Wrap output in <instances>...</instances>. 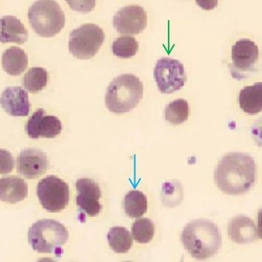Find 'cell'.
Segmentation results:
<instances>
[{
    "label": "cell",
    "instance_id": "6da1fadb",
    "mask_svg": "<svg viewBox=\"0 0 262 262\" xmlns=\"http://www.w3.org/2000/svg\"><path fill=\"white\" fill-rule=\"evenodd\" d=\"M255 175V161L250 155L230 152L218 162L214 179L221 191L229 195H240L253 188Z\"/></svg>",
    "mask_w": 262,
    "mask_h": 262
},
{
    "label": "cell",
    "instance_id": "7a4b0ae2",
    "mask_svg": "<svg viewBox=\"0 0 262 262\" xmlns=\"http://www.w3.org/2000/svg\"><path fill=\"white\" fill-rule=\"evenodd\" d=\"M184 248L193 258L207 259L219 251L222 237L217 226L206 219L193 220L184 227L181 234Z\"/></svg>",
    "mask_w": 262,
    "mask_h": 262
},
{
    "label": "cell",
    "instance_id": "3957f363",
    "mask_svg": "<svg viewBox=\"0 0 262 262\" xmlns=\"http://www.w3.org/2000/svg\"><path fill=\"white\" fill-rule=\"evenodd\" d=\"M144 85L134 74H122L109 84L105 94L107 108L117 115L128 113L136 108L143 98Z\"/></svg>",
    "mask_w": 262,
    "mask_h": 262
},
{
    "label": "cell",
    "instance_id": "277c9868",
    "mask_svg": "<svg viewBox=\"0 0 262 262\" xmlns=\"http://www.w3.org/2000/svg\"><path fill=\"white\" fill-rule=\"evenodd\" d=\"M28 19L35 33L43 37L55 36L65 25L64 13L55 0H37L29 8Z\"/></svg>",
    "mask_w": 262,
    "mask_h": 262
},
{
    "label": "cell",
    "instance_id": "5b68a950",
    "mask_svg": "<svg viewBox=\"0 0 262 262\" xmlns=\"http://www.w3.org/2000/svg\"><path fill=\"white\" fill-rule=\"evenodd\" d=\"M69 232L63 224L55 220L37 221L28 232V241L32 248L40 253H53L67 243Z\"/></svg>",
    "mask_w": 262,
    "mask_h": 262
},
{
    "label": "cell",
    "instance_id": "8992f818",
    "mask_svg": "<svg viewBox=\"0 0 262 262\" xmlns=\"http://www.w3.org/2000/svg\"><path fill=\"white\" fill-rule=\"evenodd\" d=\"M104 40L102 28L96 24H84L70 34L69 51L78 59H91L97 54Z\"/></svg>",
    "mask_w": 262,
    "mask_h": 262
},
{
    "label": "cell",
    "instance_id": "52a82bcc",
    "mask_svg": "<svg viewBox=\"0 0 262 262\" xmlns=\"http://www.w3.org/2000/svg\"><path fill=\"white\" fill-rule=\"evenodd\" d=\"M37 194L40 204L49 212H60L69 203V186L55 176H49L39 182Z\"/></svg>",
    "mask_w": 262,
    "mask_h": 262
},
{
    "label": "cell",
    "instance_id": "ba28073f",
    "mask_svg": "<svg viewBox=\"0 0 262 262\" xmlns=\"http://www.w3.org/2000/svg\"><path fill=\"white\" fill-rule=\"evenodd\" d=\"M154 79L161 93L171 94L185 86L187 81L185 67L179 60L164 57L156 63Z\"/></svg>",
    "mask_w": 262,
    "mask_h": 262
},
{
    "label": "cell",
    "instance_id": "9c48e42d",
    "mask_svg": "<svg viewBox=\"0 0 262 262\" xmlns=\"http://www.w3.org/2000/svg\"><path fill=\"white\" fill-rule=\"evenodd\" d=\"M113 25L121 35H138L147 26V14L144 8L138 5L126 6L115 14Z\"/></svg>",
    "mask_w": 262,
    "mask_h": 262
},
{
    "label": "cell",
    "instance_id": "30bf717a",
    "mask_svg": "<svg viewBox=\"0 0 262 262\" xmlns=\"http://www.w3.org/2000/svg\"><path fill=\"white\" fill-rule=\"evenodd\" d=\"M76 185L78 190L76 204L79 209L89 217L99 215L102 208L100 203L102 191L99 184L91 179L82 178L76 182Z\"/></svg>",
    "mask_w": 262,
    "mask_h": 262
},
{
    "label": "cell",
    "instance_id": "8fae6325",
    "mask_svg": "<svg viewBox=\"0 0 262 262\" xmlns=\"http://www.w3.org/2000/svg\"><path fill=\"white\" fill-rule=\"evenodd\" d=\"M62 130L61 120L53 115H46L45 109H37L26 125V132L32 139L54 138Z\"/></svg>",
    "mask_w": 262,
    "mask_h": 262
},
{
    "label": "cell",
    "instance_id": "7c38bea8",
    "mask_svg": "<svg viewBox=\"0 0 262 262\" xmlns=\"http://www.w3.org/2000/svg\"><path fill=\"white\" fill-rule=\"evenodd\" d=\"M48 167L47 155L40 149H25L17 157V172L26 178H38L47 171Z\"/></svg>",
    "mask_w": 262,
    "mask_h": 262
},
{
    "label": "cell",
    "instance_id": "4fadbf2b",
    "mask_svg": "<svg viewBox=\"0 0 262 262\" xmlns=\"http://www.w3.org/2000/svg\"><path fill=\"white\" fill-rule=\"evenodd\" d=\"M0 105L13 117H26L30 112L31 104L27 91L18 86L8 87L2 93Z\"/></svg>",
    "mask_w": 262,
    "mask_h": 262
},
{
    "label": "cell",
    "instance_id": "5bb4252c",
    "mask_svg": "<svg viewBox=\"0 0 262 262\" xmlns=\"http://www.w3.org/2000/svg\"><path fill=\"white\" fill-rule=\"evenodd\" d=\"M258 46L250 39L237 40L232 48V61L234 69L240 73L250 72L258 61Z\"/></svg>",
    "mask_w": 262,
    "mask_h": 262
},
{
    "label": "cell",
    "instance_id": "9a60e30c",
    "mask_svg": "<svg viewBox=\"0 0 262 262\" xmlns=\"http://www.w3.org/2000/svg\"><path fill=\"white\" fill-rule=\"evenodd\" d=\"M228 235L232 242L238 244L253 243L261 238L253 220L246 216H237L229 221Z\"/></svg>",
    "mask_w": 262,
    "mask_h": 262
},
{
    "label": "cell",
    "instance_id": "2e32d148",
    "mask_svg": "<svg viewBox=\"0 0 262 262\" xmlns=\"http://www.w3.org/2000/svg\"><path fill=\"white\" fill-rule=\"evenodd\" d=\"M28 37L27 29L17 17L4 16L0 18V43L24 45Z\"/></svg>",
    "mask_w": 262,
    "mask_h": 262
},
{
    "label": "cell",
    "instance_id": "e0dca14e",
    "mask_svg": "<svg viewBox=\"0 0 262 262\" xmlns=\"http://www.w3.org/2000/svg\"><path fill=\"white\" fill-rule=\"evenodd\" d=\"M28 196V185L23 179L15 176L0 179V201L16 203Z\"/></svg>",
    "mask_w": 262,
    "mask_h": 262
},
{
    "label": "cell",
    "instance_id": "ac0fdd59",
    "mask_svg": "<svg viewBox=\"0 0 262 262\" xmlns=\"http://www.w3.org/2000/svg\"><path fill=\"white\" fill-rule=\"evenodd\" d=\"M239 105L245 113L257 115L262 109V83L244 87L239 94Z\"/></svg>",
    "mask_w": 262,
    "mask_h": 262
},
{
    "label": "cell",
    "instance_id": "d6986e66",
    "mask_svg": "<svg viewBox=\"0 0 262 262\" xmlns=\"http://www.w3.org/2000/svg\"><path fill=\"white\" fill-rule=\"evenodd\" d=\"M28 55L19 47H11L3 53L2 65L3 70L11 76H19L28 67Z\"/></svg>",
    "mask_w": 262,
    "mask_h": 262
},
{
    "label": "cell",
    "instance_id": "ffe728a7",
    "mask_svg": "<svg viewBox=\"0 0 262 262\" xmlns=\"http://www.w3.org/2000/svg\"><path fill=\"white\" fill-rule=\"evenodd\" d=\"M109 247L117 253H126L133 247V238L131 234L124 227L115 226L108 233Z\"/></svg>",
    "mask_w": 262,
    "mask_h": 262
},
{
    "label": "cell",
    "instance_id": "44dd1931",
    "mask_svg": "<svg viewBox=\"0 0 262 262\" xmlns=\"http://www.w3.org/2000/svg\"><path fill=\"white\" fill-rule=\"evenodd\" d=\"M123 207L128 217H141L147 211V198L139 190H131L125 196Z\"/></svg>",
    "mask_w": 262,
    "mask_h": 262
},
{
    "label": "cell",
    "instance_id": "7402d4cb",
    "mask_svg": "<svg viewBox=\"0 0 262 262\" xmlns=\"http://www.w3.org/2000/svg\"><path fill=\"white\" fill-rule=\"evenodd\" d=\"M190 108L188 101L178 99L172 101L166 107L164 117L168 123L173 125L182 124L189 117Z\"/></svg>",
    "mask_w": 262,
    "mask_h": 262
},
{
    "label": "cell",
    "instance_id": "603a6c76",
    "mask_svg": "<svg viewBox=\"0 0 262 262\" xmlns=\"http://www.w3.org/2000/svg\"><path fill=\"white\" fill-rule=\"evenodd\" d=\"M48 73L42 68H32L24 77V86L29 92L37 94L47 86Z\"/></svg>",
    "mask_w": 262,
    "mask_h": 262
},
{
    "label": "cell",
    "instance_id": "cb8c5ba5",
    "mask_svg": "<svg viewBox=\"0 0 262 262\" xmlns=\"http://www.w3.org/2000/svg\"><path fill=\"white\" fill-rule=\"evenodd\" d=\"M139 50V45L133 37H118L112 45V52L120 58H130L135 56Z\"/></svg>",
    "mask_w": 262,
    "mask_h": 262
},
{
    "label": "cell",
    "instance_id": "d4e9b609",
    "mask_svg": "<svg viewBox=\"0 0 262 262\" xmlns=\"http://www.w3.org/2000/svg\"><path fill=\"white\" fill-rule=\"evenodd\" d=\"M133 235L138 243H149L155 235V225L151 220L144 217L137 220L133 224Z\"/></svg>",
    "mask_w": 262,
    "mask_h": 262
},
{
    "label": "cell",
    "instance_id": "484cf974",
    "mask_svg": "<svg viewBox=\"0 0 262 262\" xmlns=\"http://www.w3.org/2000/svg\"><path fill=\"white\" fill-rule=\"evenodd\" d=\"M162 201L169 207L177 206L181 203L183 199V189L178 182H165L163 185Z\"/></svg>",
    "mask_w": 262,
    "mask_h": 262
},
{
    "label": "cell",
    "instance_id": "4316f807",
    "mask_svg": "<svg viewBox=\"0 0 262 262\" xmlns=\"http://www.w3.org/2000/svg\"><path fill=\"white\" fill-rule=\"evenodd\" d=\"M73 11L80 13H89L94 9L96 0H65Z\"/></svg>",
    "mask_w": 262,
    "mask_h": 262
},
{
    "label": "cell",
    "instance_id": "83f0119b",
    "mask_svg": "<svg viewBox=\"0 0 262 262\" xmlns=\"http://www.w3.org/2000/svg\"><path fill=\"white\" fill-rule=\"evenodd\" d=\"M14 167V159L11 152L0 149V174L4 175L12 171Z\"/></svg>",
    "mask_w": 262,
    "mask_h": 262
},
{
    "label": "cell",
    "instance_id": "f1b7e54d",
    "mask_svg": "<svg viewBox=\"0 0 262 262\" xmlns=\"http://www.w3.org/2000/svg\"><path fill=\"white\" fill-rule=\"evenodd\" d=\"M196 3L202 9L211 11L217 7L218 0H196Z\"/></svg>",
    "mask_w": 262,
    "mask_h": 262
}]
</instances>
